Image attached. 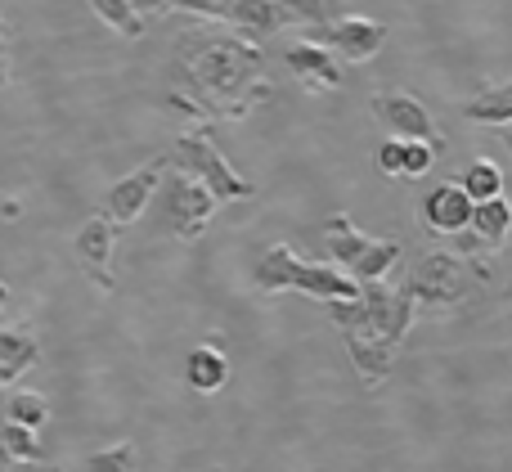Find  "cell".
Listing matches in <instances>:
<instances>
[{"mask_svg":"<svg viewBox=\"0 0 512 472\" xmlns=\"http://www.w3.org/2000/svg\"><path fill=\"white\" fill-rule=\"evenodd\" d=\"M176 63L194 90V108L212 117H248L270 99L265 50L234 32H185L176 41Z\"/></svg>","mask_w":512,"mask_h":472,"instance_id":"6da1fadb","label":"cell"},{"mask_svg":"<svg viewBox=\"0 0 512 472\" xmlns=\"http://www.w3.org/2000/svg\"><path fill=\"white\" fill-rule=\"evenodd\" d=\"M328 320L342 329V342L351 351V365L360 369V383L369 392H378L387 383L396 351L405 347L409 329H414L418 311L409 302L405 288H387V284H360V297L351 302H324Z\"/></svg>","mask_w":512,"mask_h":472,"instance_id":"7a4b0ae2","label":"cell"},{"mask_svg":"<svg viewBox=\"0 0 512 472\" xmlns=\"http://www.w3.org/2000/svg\"><path fill=\"white\" fill-rule=\"evenodd\" d=\"M252 288L261 297H279V293H306L315 302H351L360 297V284L351 275H342L337 266H324V261H301L288 243H270V248L256 257L252 270Z\"/></svg>","mask_w":512,"mask_h":472,"instance_id":"3957f363","label":"cell"},{"mask_svg":"<svg viewBox=\"0 0 512 472\" xmlns=\"http://www.w3.org/2000/svg\"><path fill=\"white\" fill-rule=\"evenodd\" d=\"M486 284H490L486 261H468V257H454V252H427V257L409 270L405 293L418 315H454Z\"/></svg>","mask_w":512,"mask_h":472,"instance_id":"277c9868","label":"cell"},{"mask_svg":"<svg viewBox=\"0 0 512 472\" xmlns=\"http://www.w3.org/2000/svg\"><path fill=\"white\" fill-rule=\"evenodd\" d=\"M167 162H176L180 176L198 180V185L207 189V194L216 198V203H243V198L256 194V185H248V180L239 176V171L230 167V162L221 158V149H216V135L207 122L189 126L185 135H180L176 144H171Z\"/></svg>","mask_w":512,"mask_h":472,"instance_id":"5b68a950","label":"cell"},{"mask_svg":"<svg viewBox=\"0 0 512 472\" xmlns=\"http://www.w3.org/2000/svg\"><path fill=\"white\" fill-rule=\"evenodd\" d=\"M324 248L328 257L342 266V275H351L355 284H382L387 270L400 261V239H369L351 225V216H328L324 225Z\"/></svg>","mask_w":512,"mask_h":472,"instance_id":"8992f818","label":"cell"},{"mask_svg":"<svg viewBox=\"0 0 512 472\" xmlns=\"http://www.w3.org/2000/svg\"><path fill=\"white\" fill-rule=\"evenodd\" d=\"M162 216H167V225H171V234H176L180 243H198L207 234V225H212V216H216V198L207 194L198 180H189V176H171V180H162Z\"/></svg>","mask_w":512,"mask_h":472,"instance_id":"52a82bcc","label":"cell"},{"mask_svg":"<svg viewBox=\"0 0 512 472\" xmlns=\"http://www.w3.org/2000/svg\"><path fill=\"white\" fill-rule=\"evenodd\" d=\"M176 9L198 14V18H216V23H230V27H239L243 36H252V41L288 27V14H283L279 0H180Z\"/></svg>","mask_w":512,"mask_h":472,"instance_id":"ba28073f","label":"cell"},{"mask_svg":"<svg viewBox=\"0 0 512 472\" xmlns=\"http://www.w3.org/2000/svg\"><path fill=\"white\" fill-rule=\"evenodd\" d=\"M373 117H378V126L391 135V140H418L436 153L445 149V135L436 131L432 113H427V104L418 95H405V90L373 95Z\"/></svg>","mask_w":512,"mask_h":472,"instance_id":"9c48e42d","label":"cell"},{"mask_svg":"<svg viewBox=\"0 0 512 472\" xmlns=\"http://www.w3.org/2000/svg\"><path fill=\"white\" fill-rule=\"evenodd\" d=\"M306 41L324 45V50L346 68V63H369V59H378V50L387 45V27L373 23V18L351 14V18H333V23L319 27V32L306 36Z\"/></svg>","mask_w":512,"mask_h":472,"instance_id":"30bf717a","label":"cell"},{"mask_svg":"<svg viewBox=\"0 0 512 472\" xmlns=\"http://www.w3.org/2000/svg\"><path fill=\"white\" fill-rule=\"evenodd\" d=\"M113 243H117V225L104 212H95L72 239V257H77L81 275L99 288V293H117V275H113Z\"/></svg>","mask_w":512,"mask_h":472,"instance_id":"8fae6325","label":"cell"},{"mask_svg":"<svg viewBox=\"0 0 512 472\" xmlns=\"http://www.w3.org/2000/svg\"><path fill=\"white\" fill-rule=\"evenodd\" d=\"M162 171H167V158H153V162H144L140 171H131V176H122L113 189H108V198H104V216L113 225H131L135 216L149 207V198L158 194V185H162Z\"/></svg>","mask_w":512,"mask_h":472,"instance_id":"7c38bea8","label":"cell"},{"mask_svg":"<svg viewBox=\"0 0 512 472\" xmlns=\"http://www.w3.org/2000/svg\"><path fill=\"white\" fill-rule=\"evenodd\" d=\"M283 63H288V72L310 95H328V90H337L346 81V68L315 41H292L288 50H283Z\"/></svg>","mask_w":512,"mask_h":472,"instance_id":"4fadbf2b","label":"cell"},{"mask_svg":"<svg viewBox=\"0 0 512 472\" xmlns=\"http://www.w3.org/2000/svg\"><path fill=\"white\" fill-rule=\"evenodd\" d=\"M418 221L427 225L432 234H463L472 221V203L468 194L459 189V180H445V185H432L423 194V203H418Z\"/></svg>","mask_w":512,"mask_h":472,"instance_id":"5bb4252c","label":"cell"},{"mask_svg":"<svg viewBox=\"0 0 512 472\" xmlns=\"http://www.w3.org/2000/svg\"><path fill=\"white\" fill-rule=\"evenodd\" d=\"M36 360H41V338L32 324H0V387H14Z\"/></svg>","mask_w":512,"mask_h":472,"instance_id":"9a60e30c","label":"cell"},{"mask_svg":"<svg viewBox=\"0 0 512 472\" xmlns=\"http://www.w3.org/2000/svg\"><path fill=\"white\" fill-rule=\"evenodd\" d=\"M185 378H189V387H194V392L212 396V392H221V387L230 383V360H225L221 347H194V351H189Z\"/></svg>","mask_w":512,"mask_h":472,"instance_id":"2e32d148","label":"cell"},{"mask_svg":"<svg viewBox=\"0 0 512 472\" xmlns=\"http://www.w3.org/2000/svg\"><path fill=\"white\" fill-rule=\"evenodd\" d=\"M463 117L477 126H508L512 122V86L508 81H499V86L481 90L477 99H468L463 104Z\"/></svg>","mask_w":512,"mask_h":472,"instance_id":"e0dca14e","label":"cell"},{"mask_svg":"<svg viewBox=\"0 0 512 472\" xmlns=\"http://www.w3.org/2000/svg\"><path fill=\"white\" fill-rule=\"evenodd\" d=\"M86 5L99 14V23H108L117 36H126V41H140L144 36V14L131 0H86Z\"/></svg>","mask_w":512,"mask_h":472,"instance_id":"ac0fdd59","label":"cell"},{"mask_svg":"<svg viewBox=\"0 0 512 472\" xmlns=\"http://www.w3.org/2000/svg\"><path fill=\"white\" fill-rule=\"evenodd\" d=\"M459 189L468 194V203H490V198L504 194V171H499L490 158H477L468 171H463Z\"/></svg>","mask_w":512,"mask_h":472,"instance_id":"d6986e66","label":"cell"},{"mask_svg":"<svg viewBox=\"0 0 512 472\" xmlns=\"http://www.w3.org/2000/svg\"><path fill=\"white\" fill-rule=\"evenodd\" d=\"M0 450L9 455V464H45V441L36 437L32 428H18V423H5V432H0Z\"/></svg>","mask_w":512,"mask_h":472,"instance_id":"ffe728a7","label":"cell"},{"mask_svg":"<svg viewBox=\"0 0 512 472\" xmlns=\"http://www.w3.org/2000/svg\"><path fill=\"white\" fill-rule=\"evenodd\" d=\"M5 414H9V423H18V428L41 432L45 419H50V401H45L41 392H14L5 401Z\"/></svg>","mask_w":512,"mask_h":472,"instance_id":"44dd1931","label":"cell"},{"mask_svg":"<svg viewBox=\"0 0 512 472\" xmlns=\"http://www.w3.org/2000/svg\"><path fill=\"white\" fill-rule=\"evenodd\" d=\"M279 5L288 14V23H310L315 32L333 23V0H279Z\"/></svg>","mask_w":512,"mask_h":472,"instance_id":"7402d4cb","label":"cell"},{"mask_svg":"<svg viewBox=\"0 0 512 472\" xmlns=\"http://www.w3.org/2000/svg\"><path fill=\"white\" fill-rule=\"evenodd\" d=\"M86 472H135V446H113L86 459Z\"/></svg>","mask_w":512,"mask_h":472,"instance_id":"603a6c76","label":"cell"},{"mask_svg":"<svg viewBox=\"0 0 512 472\" xmlns=\"http://www.w3.org/2000/svg\"><path fill=\"white\" fill-rule=\"evenodd\" d=\"M432 162H436V149H427V144H418V140L400 144V176H427Z\"/></svg>","mask_w":512,"mask_h":472,"instance_id":"cb8c5ba5","label":"cell"},{"mask_svg":"<svg viewBox=\"0 0 512 472\" xmlns=\"http://www.w3.org/2000/svg\"><path fill=\"white\" fill-rule=\"evenodd\" d=\"M400 144L405 140H382V149H378V171L382 176H400Z\"/></svg>","mask_w":512,"mask_h":472,"instance_id":"d4e9b609","label":"cell"},{"mask_svg":"<svg viewBox=\"0 0 512 472\" xmlns=\"http://www.w3.org/2000/svg\"><path fill=\"white\" fill-rule=\"evenodd\" d=\"M5 81H9V36L0 27V90H5Z\"/></svg>","mask_w":512,"mask_h":472,"instance_id":"484cf974","label":"cell"},{"mask_svg":"<svg viewBox=\"0 0 512 472\" xmlns=\"http://www.w3.org/2000/svg\"><path fill=\"white\" fill-rule=\"evenodd\" d=\"M135 9H140V14H153V9H176L180 0H131Z\"/></svg>","mask_w":512,"mask_h":472,"instance_id":"4316f807","label":"cell"},{"mask_svg":"<svg viewBox=\"0 0 512 472\" xmlns=\"http://www.w3.org/2000/svg\"><path fill=\"white\" fill-rule=\"evenodd\" d=\"M0 472H59V468H54V464H9Z\"/></svg>","mask_w":512,"mask_h":472,"instance_id":"83f0119b","label":"cell"},{"mask_svg":"<svg viewBox=\"0 0 512 472\" xmlns=\"http://www.w3.org/2000/svg\"><path fill=\"white\" fill-rule=\"evenodd\" d=\"M5 315H9V288H5V284H0V324H9V320H5Z\"/></svg>","mask_w":512,"mask_h":472,"instance_id":"f1b7e54d","label":"cell"}]
</instances>
